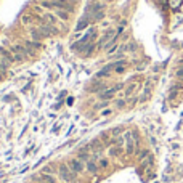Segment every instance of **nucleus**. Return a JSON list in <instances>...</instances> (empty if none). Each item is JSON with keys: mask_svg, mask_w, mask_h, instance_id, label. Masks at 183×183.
Masks as SVG:
<instances>
[{"mask_svg": "<svg viewBox=\"0 0 183 183\" xmlns=\"http://www.w3.org/2000/svg\"><path fill=\"white\" fill-rule=\"evenodd\" d=\"M124 138H125V154L132 156L135 153V149H137V135L132 130H129V132L124 133Z\"/></svg>", "mask_w": 183, "mask_h": 183, "instance_id": "obj_1", "label": "nucleus"}, {"mask_svg": "<svg viewBox=\"0 0 183 183\" xmlns=\"http://www.w3.org/2000/svg\"><path fill=\"white\" fill-rule=\"evenodd\" d=\"M58 175H60V178H61L64 183H72L74 178H75V173L69 169V166H67V164H61V166L58 167Z\"/></svg>", "mask_w": 183, "mask_h": 183, "instance_id": "obj_2", "label": "nucleus"}, {"mask_svg": "<svg viewBox=\"0 0 183 183\" xmlns=\"http://www.w3.org/2000/svg\"><path fill=\"white\" fill-rule=\"evenodd\" d=\"M27 48L26 47H21V45H16V47H13V56H15V61H18V63H21V61H24L26 60V56H27Z\"/></svg>", "mask_w": 183, "mask_h": 183, "instance_id": "obj_3", "label": "nucleus"}, {"mask_svg": "<svg viewBox=\"0 0 183 183\" xmlns=\"http://www.w3.org/2000/svg\"><path fill=\"white\" fill-rule=\"evenodd\" d=\"M67 166H69V169L74 172V173H82L85 170V166H84V162L77 158V159H71L69 162H67Z\"/></svg>", "mask_w": 183, "mask_h": 183, "instance_id": "obj_4", "label": "nucleus"}, {"mask_svg": "<svg viewBox=\"0 0 183 183\" xmlns=\"http://www.w3.org/2000/svg\"><path fill=\"white\" fill-rule=\"evenodd\" d=\"M35 183H58V180L55 178V175L52 173H40L39 177L34 178Z\"/></svg>", "mask_w": 183, "mask_h": 183, "instance_id": "obj_5", "label": "nucleus"}, {"mask_svg": "<svg viewBox=\"0 0 183 183\" xmlns=\"http://www.w3.org/2000/svg\"><path fill=\"white\" fill-rule=\"evenodd\" d=\"M39 27H40L42 29V31L47 34V37H52V35H56L58 32H60V31H58V29L53 26V24H42V26H39Z\"/></svg>", "mask_w": 183, "mask_h": 183, "instance_id": "obj_6", "label": "nucleus"}, {"mask_svg": "<svg viewBox=\"0 0 183 183\" xmlns=\"http://www.w3.org/2000/svg\"><path fill=\"white\" fill-rule=\"evenodd\" d=\"M42 21L45 23V24H58V21H60V19H58V16L56 15H53V13H45V15H42Z\"/></svg>", "mask_w": 183, "mask_h": 183, "instance_id": "obj_7", "label": "nucleus"}, {"mask_svg": "<svg viewBox=\"0 0 183 183\" xmlns=\"http://www.w3.org/2000/svg\"><path fill=\"white\" fill-rule=\"evenodd\" d=\"M31 37H32V40H34V42H40L42 39L47 37V34L42 31L40 27H37V29H32V31H31Z\"/></svg>", "mask_w": 183, "mask_h": 183, "instance_id": "obj_8", "label": "nucleus"}, {"mask_svg": "<svg viewBox=\"0 0 183 183\" xmlns=\"http://www.w3.org/2000/svg\"><path fill=\"white\" fill-rule=\"evenodd\" d=\"M55 15L58 16V19H63V21H67V19H69V11L61 10V8H56L55 10Z\"/></svg>", "mask_w": 183, "mask_h": 183, "instance_id": "obj_9", "label": "nucleus"}, {"mask_svg": "<svg viewBox=\"0 0 183 183\" xmlns=\"http://www.w3.org/2000/svg\"><path fill=\"white\" fill-rule=\"evenodd\" d=\"M119 89H108V90H103L101 93H100V96L103 100H108V98H112V96L116 95V92H117Z\"/></svg>", "mask_w": 183, "mask_h": 183, "instance_id": "obj_10", "label": "nucleus"}, {"mask_svg": "<svg viewBox=\"0 0 183 183\" xmlns=\"http://www.w3.org/2000/svg\"><path fill=\"white\" fill-rule=\"evenodd\" d=\"M100 170V166L96 164L95 161H89L87 162V172H90V173H96Z\"/></svg>", "mask_w": 183, "mask_h": 183, "instance_id": "obj_11", "label": "nucleus"}, {"mask_svg": "<svg viewBox=\"0 0 183 183\" xmlns=\"http://www.w3.org/2000/svg\"><path fill=\"white\" fill-rule=\"evenodd\" d=\"M137 89H138V82H132V84H129V85H127V90H125V96H127V98H129V96H132Z\"/></svg>", "mask_w": 183, "mask_h": 183, "instance_id": "obj_12", "label": "nucleus"}, {"mask_svg": "<svg viewBox=\"0 0 183 183\" xmlns=\"http://www.w3.org/2000/svg\"><path fill=\"white\" fill-rule=\"evenodd\" d=\"M34 21H35V18H34L32 15H29V13L23 15V18H21V23H23L24 26H31Z\"/></svg>", "mask_w": 183, "mask_h": 183, "instance_id": "obj_13", "label": "nucleus"}, {"mask_svg": "<svg viewBox=\"0 0 183 183\" xmlns=\"http://www.w3.org/2000/svg\"><path fill=\"white\" fill-rule=\"evenodd\" d=\"M121 153H122V146H116V144H114V146H111L109 151H108V154H109L111 158H117Z\"/></svg>", "mask_w": 183, "mask_h": 183, "instance_id": "obj_14", "label": "nucleus"}, {"mask_svg": "<svg viewBox=\"0 0 183 183\" xmlns=\"http://www.w3.org/2000/svg\"><path fill=\"white\" fill-rule=\"evenodd\" d=\"M90 158H92V153H80V151H79V159H80L82 162H89Z\"/></svg>", "mask_w": 183, "mask_h": 183, "instance_id": "obj_15", "label": "nucleus"}, {"mask_svg": "<svg viewBox=\"0 0 183 183\" xmlns=\"http://www.w3.org/2000/svg\"><path fill=\"white\" fill-rule=\"evenodd\" d=\"M148 158H149V151H148V149H143V151L138 154V161H140V162H143L144 159H148Z\"/></svg>", "mask_w": 183, "mask_h": 183, "instance_id": "obj_16", "label": "nucleus"}, {"mask_svg": "<svg viewBox=\"0 0 183 183\" xmlns=\"http://www.w3.org/2000/svg\"><path fill=\"white\" fill-rule=\"evenodd\" d=\"M111 114H112V108H106L100 112V116H103V117H108V116H111Z\"/></svg>", "mask_w": 183, "mask_h": 183, "instance_id": "obj_17", "label": "nucleus"}, {"mask_svg": "<svg viewBox=\"0 0 183 183\" xmlns=\"http://www.w3.org/2000/svg\"><path fill=\"white\" fill-rule=\"evenodd\" d=\"M98 166H100L101 169H106V167L109 166V161H108V159H100V164H98Z\"/></svg>", "mask_w": 183, "mask_h": 183, "instance_id": "obj_18", "label": "nucleus"}, {"mask_svg": "<svg viewBox=\"0 0 183 183\" xmlns=\"http://www.w3.org/2000/svg\"><path fill=\"white\" fill-rule=\"evenodd\" d=\"M42 173H52V175H53V167H50V166H48V167H45Z\"/></svg>", "mask_w": 183, "mask_h": 183, "instance_id": "obj_19", "label": "nucleus"}, {"mask_svg": "<svg viewBox=\"0 0 183 183\" xmlns=\"http://www.w3.org/2000/svg\"><path fill=\"white\" fill-rule=\"evenodd\" d=\"M121 132H122V129H121V127H117V129H114V130H112V135H114V137H117V135H119Z\"/></svg>", "mask_w": 183, "mask_h": 183, "instance_id": "obj_20", "label": "nucleus"}, {"mask_svg": "<svg viewBox=\"0 0 183 183\" xmlns=\"http://www.w3.org/2000/svg\"><path fill=\"white\" fill-rule=\"evenodd\" d=\"M124 104H125V100H119L117 103H116V106H117V108H122Z\"/></svg>", "mask_w": 183, "mask_h": 183, "instance_id": "obj_21", "label": "nucleus"}, {"mask_svg": "<svg viewBox=\"0 0 183 183\" xmlns=\"http://www.w3.org/2000/svg\"><path fill=\"white\" fill-rule=\"evenodd\" d=\"M34 183H35V181H34Z\"/></svg>", "mask_w": 183, "mask_h": 183, "instance_id": "obj_22", "label": "nucleus"}]
</instances>
